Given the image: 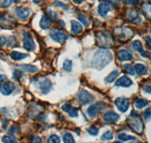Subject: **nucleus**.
<instances>
[{"mask_svg": "<svg viewBox=\"0 0 151 143\" xmlns=\"http://www.w3.org/2000/svg\"><path fill=\"white\" fill-rule=\"evenodd\" d=\"M40 27L42 29H48L51 26V21L46 15H43L42 17L40 22Z\"/></svg>", "mask_w": 151, "mask_h": 143, "instance_id": "nucleus-22", "label": "nucleus"}, {"mask_svg": "<svg viewBox=\"0 0 151 143\" xmlns=\"http://www.w3.org/2000/svg\"><path fill=\"white\" fill-rule=\"evenodd\" d=\"M20 69H22L23 71L27 72H30V73H34L38 71V68L35 66L29 64H22L19 66Z\"/></svg>", "mask_w": 151, "mask_h": 143, "instance_id": "nucleus-23", "label": "nucleus"}, {"mask_svg": "<svg viewBox=\"0 0 151 143\" xmlns=\"http://www.w3.org/2000/svg\"><path fill=\"white\" fill-rule=\"evenodd\" d=\"M127 123L131 129H133V131L137 133V134H141L144 131V125L142 119L138 115V114L134 111H132V114H130V117L128 119Z\"/></svg>", "mask_w": 151, "mask_h": 143, "instance_id": "nucleus-2", "label": "nucleus"}, {"mask_svg": "<svg viewBox=\"0 0 151 143\" xmlns=\"http://www.w3.org/2000/svg\"><path fill=\"white\" fill-rule=\"evenodd\" d=\"M115 34L120 41H126L132 38L133 32L129 28H117L115 29Z\"/></svg>", "mask_w": 151, "mask_h": 143, "instance_id": "nucleus-6", "label": "nucleus"}, {"mask_svg": "<svg viewBox=\"0 0 151 143\" xmlns=\"http://www.w3.org/2000/svg\"><path fill=\"white\" fill-rule=\"evenodd\" d=\"M48 143H59L60 142V138L57 135H52L48 139Z\"/></svg>", "mask_w": 151, "mask_h": 143, "instance_id": "nucleus-33", "label": "nucleus"}, {"mask_svg": "<svg viewBox=\"0 0 151 143\" xmlns=\"http://www.w3.org/2000/svg\"><path fill=\"white\" fill-rule=\"evenodd\" d=\"M105 108H106V105L104 102H97L95 104H92L88 107L87 110V114H88L90 118H96L97 115H98V113L101 111H103L104 110Z\"/></svg>", "mask_w": 151, "mask_h": 143, "instance_id": "nucleus-4", "label": "nucleus"}, {"mask_svg": "<svg viewBox=\"0 0 151 143\" xmlns=\"http://www.w3.org/2000/svg\"><path fill=\"white\" fill-rule=\"evenodd\" d=\"M124 69H125V71L127 72L129 74H130V75H134V68L132 66V65L125 64L124 65Z\"/></svg>", "mask_w": 151, "mask_h": 143, "instance_id": "nucleus-35", "label": "nucleus"}, {"mask_svg": "<svg viewBox=\"0 0 151 143\" xmlns=\"http://www.w3.org/2000/svg\"><path fill=\"white\" fill-rule=\"evenodd\" d=\"M63 141L65 143H74L75 140H74L73 136L70 134V133H65L63 136Z\"/></svg>", "mask_w": 151, "mask_h": 143, "instance_id": "nucleus-28", "label": "nucleus"}, {"mask_svg": "<svg viewBox=\"0 0 151 143\" xmlns=\"http://www.w3.org/2000/svg\"><path fill=\"white\" fill-rule=\"evenodd\" d=\"M132 84V81L126 75L121 77L116 82V86L117 87H129Z\"/></svg>", "mask_w": 151, "mask_h": 143, "instance_id": "nucleus-15", "label": "nucleus"}, {"mask_svg": "<svg viewBox=\"0 0 151 143\" xmlns=\"http://www.w3.org/2000/svg\"><path fill=\"white\" fill-rule=\"evenodd\" d=\"M78 99H79V102L83 104V105H86V104L90 103V102L94 100V97L89 92L83 90H81L80 93L78 95Z\"/></svg>", "mask_w": 151, "mask_h": 143, "instance_id": "nucleus-10", "label": "nucleus"}, {"mask_svg": "<svg viewBox=\"0 0 151 143\" xmlns=\"http://www.w3.org/2000/svg\"><path fill=\"white\" fill-rule=\"evenodd\" d=\"M2 141L5 143H14V142H17V139H16L14 137H13V136H4L3 138H2Z\"/></svg>", "mask_w": 151, "mask_h": 143, "instance_id": "nucleus-31", "label": "nucleus"}, {"mask_svg": "<svg viewBox=\"0 0 151 143\" xmlns=\"http://www.w3.org/2000/svg\"><path fill=\"white\" fill-rule=\"evenodd\" d=\"M88 133H89L90 135H91V136H97L98 133H99V129L96 127L91 126L88 129Z\"/></svg>", "mask_w": 151, "mask_h": 143, "instance_id": "nucleus-32", "label": "nucleus"}, {"mask_svg": "<svg viewBox=\"0 0 151 143\" xmlns=\"http://www.w3.org/2000/svg\"><path fill=\"white\" fill-rule=\"evenodd\" d=\"M71 32L74 35H78L79 33L83 32V26L81 25L79 23L76 22L75 21H71Z\"/></svg>", "mask_w": 151, "mask_h": 143, "instance_id": "nucleus-18", "label": "nucleus"}, {"mask_svg": "<svg viewBox=\"0 0 151 143\" xmlns=\"http://www.w3.org/2000/svg\"><path fill=\"white\" fill-rule=\"evenodd\" d=\"M7 42V40L5 37H2V36H0V48L2 46H4Z\"/></svg>", "mask_w": 151, "mask_h": 143, "instance_id": "nucleus-40", "label": "nucleus"}, {"mask_svg": "<svg viewBox=\"0 0 151 143\" xmlns=\"http://www.w3.org/2000/svg\"><path fill=\"white\" fill-rule=\"evenodd\" d=\"M146 41H147V44L148 45L150 48H151V36H148L147 38L146 39Z\"/></svg>", "mask_w": 151, "mask_h": 143, "instance_id": "nucleus-43", "label": "nucleus"}, {"mask_svg": "<svg viewBox=\"0 0 151 143\" xmlns=\"http://www.w3.org/2000/svg\"><path fill=\"white\" fill-rule=\"evenodd\" d=\"M119 119V116L114 112H107L103 116V121L106 123L116 122Z\"/></svg>", "mask_w": 151, "mask_h": 143, "instance_id": "nucleus-13", "label": "nucleus"}, {"mask_svg": "<svg viewBox=\"0 0 151 143\" xmlns=\"http://www.w3.org/2000/svg\"><path fill=\"white\" fill-rule=\"evenodd\" d=\"M134 69L136 72V73L139 75H144L147 73V69L146 66L141 63H137L134 65Z\"/></svg>", "mask_w": 151, "mask_h": 143, "instance_id": "nucleus-20", "label": "nucleus"}, {"mask_svg": "<svg viewBox=\"0 0 151 143\" xmlns=\"http://www.w3.org/2000/svg\"><path fill=\"white\" fill-rule=\"evenodd\" d=\"M132 58H133L132 55L129 51H125V50H121L117 53V59L119 61H129V60H132Z\"/></svg>", "mask_w": 151, "mask_h": 143, "instance_id": "nucleus-17", "label": "nucleus"}, {"mask_svg": "<svg viewBox=\"0 0 151 143\" xmlns=\"http://www.w3.org/2000/svg\"><path fill=\"white\" fill-rule=\"evenodd\" d=\"M64 1H67V0H64Z\"/></svg>", "mask_w": 151, "mask_h": 143, "instance_id": "nucleus-49", "label": "nucleus"}, {"mask_svg": "<svg viewBox=\"0 0 151 143\" xmlns=\"http://www.w3.org/2000/svg\"><path fill=\"white\" fill-rule=\"evenodd\" d=\"M96 39L98 44L103 47H111L113 44V39L111 35L107 32H99L96 34Z\"/></svg>", "mask_w": 151, "mask_h": 143, "instance_id": "nucleus-3", "label": "nucleus"}, {"mask_svg": "<svg viewBox=\"0 0 151 143\" xmlns=\"http://www.w3.org/2000/svg\"><path fill=\"white\" fill-rule=\"evenodd\" d=\"M150 31H151V27H150Z\"/></svg>", "mask_w": 151, "mask_h": 143, "instance_id": "nucleus-50", "label": "nucleus"}, {"mask_svg": "<svg viewBox=\"0 0 151 143\" xmlns=\"http://www.w3.org/2000/svg\"><path fill=\"white\" fill-rule=\"evenodd\" d=\"M126 5H136L138 4L139 0H122Z\"/></svg>", "mask_w": 151, "mask_h": 143, "instance_id": "nucleus-38", "label": "nucleus"}, {"mask_svg": "<svg viewBox=\"0 0 151 143\" xmlns=\"http://www.w3.org/2000/svg\"><path fill=\"white\" fill-rule=\"evenodd\" d=\"M62 110L67 112L72 118H76L78 116V109L72 106L70 103H65L62 106Z\"/></svg>", "mask_w": 151, "mask_h": 143, "instance_id": "nucleus-14", "label": "nucleus"}, {"mask_svg": "<svg viewBox=\"0 0 151 143\" xmlns=\"http://www.w3.org/2000/svg\"><path fill=\"white\" fill-rule=\"evenodd\" d=\"M98 13L101 17H106V14H108V12L110 11V5L108 2H101L98 6Z\"/></svg>", "mask_w": 151, "mask_h": 143, "instance_id": "nucleus-16", "label": "nucleus"}, {"mask_svg": "<svg viewBox=\"0 0 151 143\" xmlns=\"http://www.w3.org/2000/svg\"><path fill=\"white\" fill-rule=\"evenodd\" d=\"M113 60V56L110 51L106 49H100L95 52L91 61L93 68L101 70L104 68Z\"/></svg>", "mask_w": 151, "mask_h": 143, "instance_id": "nucleus-1", "label": "nucleus"}, {"mask_svg": "<svg viewBox=\"0 0 151 143\" xmlns=\"http://www.w3.org/2000/svg\"><path fill=\"white\" fill-rule=\"evenodd\" d=\"M91 1H94V0H91Z\"/></svg>", "mask_w": 151, "mask_h": 143, "instance_id": "nucleus-48", "label": "nucleus"}, {"mask_svg": "<svg viewBox=\"0 0 151 143\" xmlns=\"http://www.w3.org/2000/svg\"><path fill=\"white\" fill-rule=\"evenodd\" d=\"M144 90L146 91L147 93H149V94H151V86H147L146 88L144 89Z\"/></svg>", "mask_w": 151, "mask_h": 143, "instance_id": "nucleus-45", "label": "nucleus"}, {"mask_svg": "<svg viewBox=\"0 0 151 143\" xmlns=\"http://www.w3.org/2000/svg\"><path fill=\"white\" fill-rule=\"evenodd\" d=\"M118 75L119 72L117 71V70H114V71L112 72L111 73L109 74L108 76L105 79V82H106V83H112V82L118 77Z\"/></svg>", "mask_w": 151, "mask_h": 143, "instance_id": "nucleus-25", "label": "nucleus"}, {"mask_svg": "<svg viewBox=\"0 0 151 143\" xmlns=\"http://www.w3.org/2000/svg\"><path fill=\"white\" fill-rule=\"evenodd\" d=\"M150 1H151V0H150Z\"/></svg>", "mask_w": 151, "mask_h": 143, "instance_id": "nucleus-51", "label": "nucleus"}, {"mask_svg": "<svg viewBox=\"0 0 151 143\" xmlns=\"http://www.w3.org/2000/svg\"><path fill=\"white\" fill-rule=\"evenodd\" d=\"M132 47H133V48H134L136 51H137L138 53L141 54L143 56H145V57L147 56L146 55L145 51H144V49H143L142 44H141V42L140 41L136 40V41H133V43H132Z\"/></svg>", "mask_w": 151, "mask_h": 143, "instance_id": "nucleus-19", "label": "nucleus"}, {"mask_svg": "<svg viewBox=\"0 0 151 143\" xmlns=\"http://www.w3.org/2000/svg\"><path fill=\"white\" fill-rule=\"evenodd\" d=\"M36 84L43 94H47L49 92V90L52 87V82L47 79H40L36 82Z\"/></svg>", "mask_w": 151, "mask_h": 143, "instance_id": "nucleus-7", "label": "nucleus"}, {"mask_svg": "<svg viewBox=\"0 0 151 143\" xmlns=\"http://www.w3.org/2000/svg\"><path fill=\"white\" fill-rule=\"evenodd\" d=\"M16 2H18V0H2V4L5 7H9V5Z\"/></svg>", "mask_w": 151, "mask_h": 143, "instance_id": "nucleus-37", "label": "nucleus"}, {"mask_svg": "<svg viewBox=\"0 0 151 143\" xmlns=\"http://www.w3.org/2000/svg\"><path fill=\"white\" fill-rule=\"evenodd\" d=\"M31 13L30 9H26L24 7L17 8L15 9V14L17 17L21 20H26L29 17V14Z\"/></svg>", "mask_w": 151, "mask_h": 143, "instance_id": "nucleus-12", "label": "nucleus"}, {"mask_svg": "<svg viewBox=\"0 0 151 143\" xmlns=\"http://www.w3.org/2000/svg\"><path fill=\"white\" fill-rule=\"evenodd\" d=\"M142 10L145 13V15L149 19H151V4L145 3L142 5Z\"/></svg>", "mask_w": 151, "mask_h": 143, "instance_id": "nucleus-26", "label": "nucleus"}, {"mask_svg": "<svg viewBox=\"0 0 151 143\" xmlns=\"http://www.w3.org/2000/svg\"><path fill=\"white\" fill-rule=\"evenodd\" d=\"M118 139H119L122 142H127L129 140H132V141H134L136 139L135 137L132 136H129V135H126L125 133H120L119 135H118Z\"/></svg>", "mask_w": 151, "mask_h": 143, "instance_id": "nucleus-27", "label": "nucleus"}, {"mask_svg": "<svg viewBox=\"0 0 151 143\" xmlns=\"http://www.w3.org/2000/svg\"><path fill=\"white\" fill-rule=\"evenodd\" d=\"M6 79H7V76H6V75H1V74H0V84L5 82Z\"/></svg>", "mask_w": 151, "mask_h": 143, "instance_id": "nucleus-42", "label": "nucleus"}, {"mask_svg": "<svg viewBox=\"0 0 151 143\" xmlns=\"http://www.w3.org/2000/svg\"><path fill=\"white\" fill-rule=\"evenodd\" d=\"M55 4H56V5H60V6H61V8H64V5L63 3H61V2H55Z\"/></svg>", "mask_w": 151, "mask_h": 143, "instance_id": "nucleus-46", "label": "nucleus"}, {"mask_svg": "<svg viewBox=\"0 0 151 143\" xmlns=\"http://www.w3.org/2000/svg\"><path fill=\"white\" fill-rule=\"evenodd\" d=\"M50 37L52 38V39L58 43L62 44L64 43L66 40L67 39V36L65 32L61 29H54L50 31L49 32Z\"/></svg>", "mask_w": 151, "mask_h": 143, "instance_id": "nucleus-5", "label": "nucleus"}, {"mask_svg": "<svg viewBox=\"0 0 151 143\" xmlns=\"http://www.w3.org/2000/svg\"><path fill=\"white\" fill-rule=\"evenodd\" d=\"M23 45H24V48L28 51H33L36 48V44H35L34 41H33V38L29 32H27L24 33Z\"/></svg>", "mask_w": 151, "mask_h": 143, "instance_id": "nucleus-9", "label": "nucleus"}, {"mask_svg": "<svg viewBox=\"0 0 151 143\" xmlns=\"http://www.w3.org/2000/svg\"><path fill=\"white\" fill-rule=\"evenodd\" d=\"M144 118L146 121H149L151 120V108H148L144 112Z\"/></svg>", "mask_w": 151, "mask_h": 143, "instance_id": "nucleus-34", "label": "nucleus"}, {"mask_svg": "<svg viewBox=\"0 0 151 143\" xmlns=\"http://www.w3.org/2000/svg\"><path fill=\"white\" fill-rule=\"evenodd\" d=\"M10 56L12 58V60H14V61H18V60H24V59L27 58L28 55L26 54L20 53V52H17V51H12L10 54Z\"/></svg>", "mask_w": 151, "mask_h": 143, "instance_id": "nucleus-21", "label": "nucleus"}, {"mask_svg": "<svg viewBox=\"0 0 151 143\" xmlns=\"http://www.w3.org/2000/svg\"><path fill=\"white\" fill-rule=\"evenodd\" d=\"M14 89H15L14 84L12 82H9L0 86V92L3 95L9 96L14 91Z\"/></svg>", "mask_w": 151, "mask_h": 143, "instance_id": "nucleus-11", "label": "nucleus"}, {"mask_svg": "<svg viewBox=\"0 0 151 143\" xmlns=\"http://www.w3.org/2000/svg\"><path fill=\"white\" fill-rule=\"evenodd\" d=\"M113 139V133L111 131H106L102 135V136L101 137V139L103 140V141H105V140H111Z\"/></svg>", "mask_w": 151, "mask_h": 143, "instance_id": "nucleus-29", "label": "nucleus"}, {"mask_svg": "<svg viewBox=\"0 0 151 143\" xmlns=\"http://www.w3.org/2000/svg\"><path fill=\"white\" fill-rule=\"evenodd\" d=\"M78 18H79V20L81 22L83 23V25H85V26H89V21H88V20L85 16L80 15L79 16Z\"/></svg>", "mask_w": 151, "mask_h": 143, "instance_id": "nucleus-36", "label": "nucleus"}, {"mask_svg": "<svg viewBox=\"0 0 151 143\" xmlns=\"http://www.w3.org/2000/svg\"><path fill=\"white\" fill-rule=\"evenodd\" d=\"M63 69L67 72H70L72 69V61L70 60H66L63 64Z\"/></svg>", "mask_w": 151, "mask_h": 143, "instance_id": "nucleus-30", "label": "nucleus"}, {"mask_svg": "<svg viewBox=\"0 0 151 143\" xmlns=\"http://www.w3.org/2000/svg\"><path fill=\"white\" fill-rule=\"evenodd\" d=\"M116 106L117 107L118 110L121 112L124 113L127 111L129 107V99L125 97H119L116 99L115 102Z\"/></svg>", "mask_w": 151, "mask_h": 143, "instance_id": "nucleus-8", "label": "nucleus"}, {"mask_svg": "<svg viewBox=\"0 0 151 143\" xmlns=\"http://www.w3.org/2000/svg\"><path fill=\"white\" fill-rule=\"evenodd\" d=\"M73 2L75 4H77V5H79L83 2H84V0H73Z\"/></svg>", "mask_w": 151, "mask_h": 143, "instance_id": "nucleus-44", "label": "nucleus"}, {"mask_svg": "<svg viewBox=\"0 0 151 143\" xmlns=\"http://www.w3.org/2000/svg\"><path fill=\"white\" fill-rule=\"evenodd\" d=\"M30 141H31V142H35V143L42 142L41 138H40L39 136H32L30 139Z\"/></svg>", "mask_w": 151, "mask_h": 143, "instance_id": "nucleus-39", "label": "nucleus"}, {"mask_svg": "<svg viewBox=\"0 0 151 143\" xmlns=\"http://www.w3.org/2000/svg\"><path fill=\"white\" fill-rule=\"evenodd\" d=\"M148 105V101L145 99H142V98H137L134 101V106H135L136 109H141L147 106Z\"/></svg>", "mask_w": 151, "mask_h": 143, "instance_id": "nucleus-24", "label": "nucleus"}, {"mask_svg": "<svg viewBox=\"0 0 151 143\" xmlns=\"http://www.w3.org/2000/svg\"><path fill=\"white\" fill-rule=\"evenodd\" d=\"M49 15L50 17H52V19H56L57 18V14L55 11H49Z\"/></svg>", "mask_w": 151, "mask_h": 143, "instance_id": "nucleus-41", "label": "nucleus"}, {"mask_svg": "<svg viewBox=\"0 0 151 143\" xmlns=\"http://www.w3.org/2000/svg\"><path fill=\"white\" fill-rule=\"evenodd\" d=\"M32 1H33V2H35V3H36V4H39V3H40V2H41V0H32Z\"/></svg>", "mask_w": 151, "mask_h": 143, "instance_id": "nucleus-47", "label": "nucleus"}]
</instances>
